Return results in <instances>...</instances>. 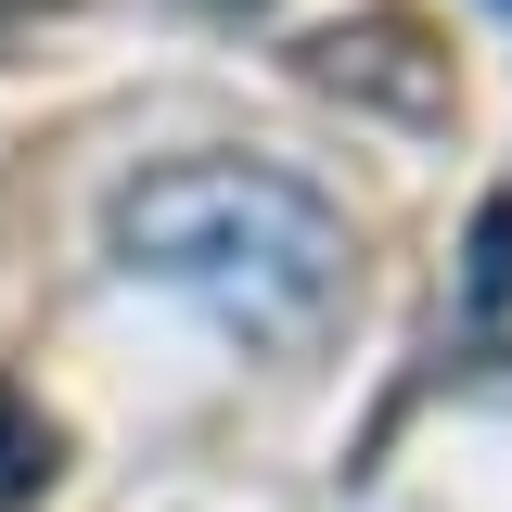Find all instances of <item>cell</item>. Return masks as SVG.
I'll use <instances>...</instances> for the list:
<instances>
[{
    "label": "cell",
    "mask_w": 512,
    "mask_h": 512,
    "mask_svg": "<svg viewBox=\"0 0 512 512\" xmlns=\"http://www.w3.org/2000/svg\"><path fill=\"white\" fill-rule=\"evenodd\" d=\"M205 13H269V0H205Z\"/></svg>",
    "instance_id": "8992f818"
},
{
    "label": "cell",
    "mask_w": 512,
    "mask_h": 512,
    "mask_svg": "<svg viewBox=\"0 0 512 512\" xmlns=\"http://www.w3.org/2000/svg\"><path fill=\"white\" fill-rule=\"evenodd\" d=\"M461 256H474V269H461V308L500 320V308H512V192H487V218H474V244H461Z\"/></svg>",
    "instance_id": "277c9868"
},
{
    "label": "cell",
    "mask_w": 512,
    "mask_h": 512,
    "mask_svg": "<svg viewBox=\"0 0 512 512\" xmlns=\"http://www.w3.org/2000/svg\"><path fill=\"white\" fill-rule=\"evenodd\" d=\"M26 13H39V0H0V26H26Z\"/></svg>",
    "instance_id": "5b68a950"
},
{
    "label": "cell",
    "mask_w": 512,
    "mask_h": 512,
    "mask_svg": "<svg viewBox=\"0 0 512 512\" xmlns=\"http://www.w3.org/2000/svg\"><path fill=\"white\" fill-rule=\"evenodd\" d=\"M295 64H308V90H333V103H372V116H397V128H448V52L410 26V13L320 26Z\"/></svg>",
    "instance_id": "7a4b0ae2"
},
{
    "label": "cell",
    "mask_w": 512,
    "mask_h": 512,
    "mask_svg": "<svg viewBox=\"0 0 512 512\" xmlns=\"http://www.w3.org/2000/svg\"><path fill=\"white\" fill-rule=\"evenodd\" d=\"M116 256L141 282L192 295L205 320H231L244 346L295 359L346 320V218L333 192H308L295 167H256V154H180V167H141L116 192Z\"/></svg>",
    "instance_id": "6da1fadb"
},
{
    "label": "cell",
    "mask_w": 512,
    "mask_h": 512,
    "mask_svg": "<svg viewBox=\"0 0 512 512\" xmlns=\"http://www.w3.org/2000/svg\"><path fill=\"white\" fill-rule=\"evenodd\" d=\"M39 487H52V423H39L26 384H0V512L39 500Z\"/></svg>",
    "instance_id": "3957f363"
},
{
    "label": "cell",
    "mask_w": 512,
    "mask_h": 512,
    "mask_svg": "<svg viewBox=\"0 0 512 512\" xmlns=\"http://www.w3.org/2000/svg\"><path fill=\"white\" fill-rule=\"evenodd\" d=\"M500 13H512V0H500Z\"/></svg>",
    "instance_id": "52a82bcc"
}]
</instances>
